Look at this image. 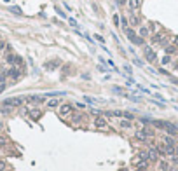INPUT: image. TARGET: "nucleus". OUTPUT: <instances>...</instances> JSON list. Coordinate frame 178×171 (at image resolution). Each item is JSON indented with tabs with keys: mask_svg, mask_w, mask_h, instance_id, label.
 <instances>
[{
	"mask_svg": "<svg viewBox=\"0 0 178 171\" xmlns=\"http://www.w3.org/2000/svg\"><path fill=\"white\" fill-rule=\"evenodd\" d=\"M124 32H126L127 38L133 42V44H136V46H145V40H143L140 35H136V32H135V30H131V28H126Z\"/></svg>",
	"mask_w": 178,
	"mask_h": 171,
	"instance_id": "1",
	"label": "nucleus"
},
{
	"mask_svg": "<svg viewBox=\"0 0 178 171\" xmlns=\"http://www.w3.org/2000/svg\"><path fill=\"white\" fill-rule=\"evenodd\" d=\"M72 114H73V105H70V103L59 105V117H70Z\"/></svg>",
	"mask_w": 178,
	"mask_h": 171,
	"instance_id": "2",
	"label": "nucleus"
},
{
	"mask_svg": "<svg viewBox=\"0 0 178 171\" xmlns=\"http://www.w3.org/2000/svg\"><path fill=\"white\" fill-rule=\"evenodd\" d=\"M23 101H25V98H7V100H4V106H21L23 105Z\"/></svg>",
	"mask_w": 178,
	"mask_h": 171,
	"instance_id": "3",
	"label": "nucleus"
},
{
	"mask_svg": "<svg viewBox=\"0 0 178 171\" xmlns=\"http://www.w3.org/2000/svg\"><path fill=\"white\" fill-rule=\"evenodd\" d=\"M107 126H108L107 117H103V115L94 117V127H98V129H103V127H107Z\"/></svg>",
	"mask_w": 178,
	"mask_h": 171,
	"instance_id": "4",
	"label": "nucleus"
},
{
	"mask_svg": "<svg viewBox=\"0 0 178 171\" xmlns=\"http://www.w3.org/2000/svg\"><path fill=\"white\" fill-rule=\"evenodd\" d=\"M143 51H145V58H147V61H155V59H157V54H155L154 53V49H150L148 46H143Z\"/></svg>",
	"mask_w": 178,
	"mask_h": 171,
	"instance_id": "5",
	"label": "nucleus"
},
{
	"mask_svg": "<svg viewBox=\"0 0 178 171\" xmlns=\"http://www.w3.org/2000/svg\"><path fill=\"white\" fill-rule=\"evenodd\" d=\"M148 162H159V154L155 150V147L148 148Z\"/></svg>",
	"mask_w": 178,
	"mask_h": 171,
	"instance_id": "6",
	"label": "nucleus"
},
{
	"mask_svg": "<svg viewBox=\"0 0 178 171\" xmlns=\"http://www.w3.org/2000/svg\"><path fill=\"white\" fill-rule=\"evenodd\" d=\"M164 129H166V133H168L169 136H176V135H178V127H176L175 124H171V122H166Z\"/></svg>",
	"mask_w": 178,
	"mask_h": 171,
	"instance_id": "7",
	"label": "nucleus"
},
{
	"mask_svg": "<svg viewBox=\"0 0 178 171\" xmlns=\"http://www.w3.org/2000/svg\"><path fill=\"white\" fill-rule=\"evenodd\" d=\"M5 73H7V75L12 79V80H18V79L21 77V70H18L16 67H12V68H11V70H7Z\"/></svg>",
	"mask_w": 178,
	"mask_h": 171,
	"instance_id": "8",
	"label": "nucleus"
},
{
	"mask_svg": "<svg viewBox=\"0 0 178 171\" xmlns=\"http://www.w3.org/2000/svg\"><path fill=\"white\" fill-rule=\"evenodd\" d=\"M46 100V96H37V94H30L25 98V101H30V103H42Z\"/></svg>",
	"mask_w": 178,
	"mask_h": 171,
	"instance_id": "9",
	"label": "nucleus"
},
{
	"mask_svg": "<svg viewBox=\"0 0 178 171\" xmlns=\"http://www.w3.org/2000/svg\"><path fill=\"white\" fill-rule=\"evenodd\" d=\"M28 115L32 117V121H38V119L42 117V110H38V108H30V110H28Z\"/></svg>",
	"mask_w": 178,
	"mask_h": 171,
	"instance_id": "10",
	"label": "nucleus"
},
{
	"mask_svg": "<svg viewBox=\"0 0 178 171\" xmlns=\"http://www.w3.org/2000/svg\"><path fill=\"white\" fill-rule=\"evenodd\" d=\"M155 150H157L159 157H166L168 152H166V145L164 143H155Z\"/></svg>",
	"mask_w": 178,
	"mask_h": 171,
	"instance_id": "11",
	"label": "nucleus"
},
{
	"mask_svg": "<svg viewBox=\"0 0 178 171\" xmlns=\"http://www.w3.org/2000/svg\"><path fill=\"white\" fill-rule=\"evenodd\" d=\"M127 5H129V12L133 14V12H136L140 9V0H129Z\"/></svg>",
	"mask_w": 178,
	"mask_h": 171,
	"instance_id": "12",
	"label": "nucleus"
},
{
	"mask_svg": "<svg viewBox=\"0 0 178 171\" xmlns=\"http://www.w3.org/2000/svg\"><path fill=\"white\" fill-rule=\"evenodd\" d=\"M157 168H159V171H169V169H171V168H169V162H168L166 159H159Z\"/></svg>",
	"mask_w": 178,
	"mask_h": 171,
	"instance_id": "13",
	"label": "nucleus"
},
{
	"mask_svg": "<svg viewBox=\"0 0 178 171\" xmlns=\"http://www.w3.org/2000/svg\"><path fill=\"white\" fill-rule=\"evenodd\" d=\"M135 138H136V140H140V141H148V136H147L142 129H138V131L135 133Z\"/></svg>",
	"mask_w": 178,
	"mask_h": 171,
	"instance_id": "14",
	"label": "nucleus"
},
{
	"mask_svg": "<svg viewBox=\"0 0 178 171\" xmlns=\"http://www.w3.org/2000/svg\"><path fill=\"white\" fill-rule=\"evenodd\" d=\"M61 103H59V100L58 98H51L49 101H47V108H56V106H59Z\"/></svg>",
	"mask_w": 178,
	"mask_h": 171,
	"instance_id": "15",
	"label": "nucleus"
},
{
	"mask_svg": "<svg viewBox=\"0 0 178 171\" xmlns=\"http://www.w3.org/2000/svg\"><path fill=\"white\" fill-rule=\"evenodd\" d=\"M162 143H166V145H169V147H175V145H176L175 140H173L169 135H164V136H162Z\"/></svg>",
	"mask_w": 178,
	"mask_h": 171,
	"instance_id": "16",
	"label": "nucleus"
},
{
	"mask_svg": "<svg viewBox=\"0 0 178 171\" xmlns=\"http://www.w3.org/2000/svg\"><path fill=\"white\" fill-rule=\"evenodd\" d=\"M129 25H131V26H138V25H140V19L135 16V12H133L131 18H129Z\"/></svg>",
	"mask_w": 178,
	"mask_h": 171,
	"instance_id": "17",
	"label": "nucleus"
},
{
	"mask_svg": "<svg viewBox=\"0 0 178 171\" xmlns=\"http://www.w3.org/2000/svg\"><path fill=\"white\" fill-rule=\"evenodd\" d=\"M148 35H150V28H148V26H142V28H140V37L145 38V37H148Z\"/></svg>",
	"mask_w": 178,
	"mask_h": 171,
	"instance_id": "18",
	"label": "nucleus"
},
{
	"mask_svg": "<svg viewBox=\"0 0 178 171\" xmlns=\"http://www.w3.org/2000/svg\"><path fill=\"white\" fill-rule=\"evenodd\" d=\"M142 131H143V133H145L148 138H154V135H155V133H154V129H152V127H148V126H145Z\"/></svg>",
	"mask_w": 178,
	"mask_h": 171,
	"instance_id": "19",
	"label": "nucleus"
},
{
	"mask_svg": "<svg viewBox=\"0 0 178 171\" xmlns=\"http://www.w3.org/2000/svg\"><path fill=\"white\" fill-rule=\"evenodd\" d=\"M164 53L169 54V56L175 54V53H176V46H166V47H164Z\"/></svg>",
	"mask_w": 178,
	"mask_h": 171,
	"instance_id": "20",
	"label": "nucleus"
},
{
	"mask_svg": "<svg viewBox=\"0 0 178 171\" xmlns=\"http://www.w3.org/2000/svg\"><path fill=\"white\" fill-rule=\"evenodd\" d=\"M133 124H131V121H127V119H121V127H124V129H129Z\"/></svg>",
	"mask_w": 178,
	"mask_h": 171,
	"instance_id": "21",
	"label": "nucleus"
},
{
	"mask_svg": "<svg viewBox=\"0 0 178 171\" xmlns=\"http://www.w3.org/2000/svg\"><path fill=\"white\" fill-rule=\"evenodd\" d=\"M136 157H138V159H143V161H148V150H142Z\"/></svg>",
	"mask_w": 178,
	"mask_h": 171,
	"instance_id": "22",
	"label": "nucleus"
},
{
	"mask_svg": "<svg viewBox=\"0 0 178 171\" xmlns=\"http://www.w3.org/2000/svg\"><path fill=\"white\" fill-rule=\"evenodd\" d=\"M152 124H154L155 127H159V129H164V126H166V122H164V121H154Z\"/></svg>",
	"mask_w": 178,
	"mask_h": 171,
	"instance_id": "23",
	"label": "nucleus"
},
{
	"mask_svg": "<svg viewBox=\"0 0 178 171\" xmlns=\"http://www.w3.org/2000/svg\"><path fill=\"white\" fill-rule=\"evenodd\" d=\"M72 121H73V124H79V121H82V115L80 114H72Z\"/></svg>",
	"mask_w": 178,
	"mask_h": 171,
	"instance_id": "24",
	"label": "nucleus"
},
{
	"mask_svg": "<svg viewBox=\"0 0 178 171\" xmlns=\"http://www.w3.org/2000/svg\"><path fill=\"white\" fill-rule=\"evenodd\" d=\"M122 117H124V119H127V121H133V119H135V115L129 114V112H124V114H122Z\"/></svg>",
	"mask_w": 178,
	"mask_h": 171,
	"instance_id": "25",
	"label": "nucleus"
},
{
	"mask_svg": "<svg viewBox=\"0 0 178 171\" xmlns=\"http://www.w3.org/2000/svg\"><path fill=\"white\" fill-rule=\"evenodd\" d=\"M121 26H122L124 30H126V28H129V25H127V19H126V18H122V19H121Z\"/></svg>",
	"mask_w": 178,
	"mask_h": 171,
	"instance_id": "26",
	"label": "nucleus"
},
{
	"mask_svg": "<svg viewBox=\"0 0 178 171\" xmlns=\"http://www.w3.org/2000/svg\"><path fill=\"white\" fill-rule=\"evenodd\" d=\"M171 164H173V166H178V156H176V154L171 156Z\"/></svg>",
	"mask_w": 178,
	"mask_h": 171,
	"instance_id": "27",
	"label": "nucleus"
},
{
	"mask_svg": "<svg viewBox=\"0 0 178 171\" xmlns=\"http://www.w3.org/2000/svg\"><path fill=\"white\" fill-rule=\"evenodd\" d=\"M169 61H171V58H169V54H166V56L162 58V61H161V63H162V65H168Z\"/></svg>",
	"mask_w": 178,
	"mask_h": 171,
	"instance_id": "28",
	"label": "nucleus"
},
{
	"mask_svg": "<svg viewBox=\"0 0 178 171\" xmlns=\"http://www.w3.org/2000/svg\"><path fill=\"white\" fill-rule=\"evenodd\" d=\"M11 12H14V14H21V9L16 7V5H12V7H11Z\"/></svg>",
	"mask_w": 178,
	"mask_h": 171,
	"instance_id": "29",
	"label": "nucleus"
},
{
	"mask_svg": "<svg viewBox=\"0 0 178 171\" xmlns=\"http://www.w3.org/2000/svg\"><path fill=\"white\" fill-rule=\"evenodd\" d=\"M114 23H115V25H117V26H121V18H119V16H117V14H115V16H114Z\"/></svg>",
	"mask_w": 178,
	"mask_h": 171,
	"instance_id": "30",
	"label": "nucleus"
},
{
	"mask_svg": "<svg viewBox=\"0 0 178 171\" xmlns=\"http://www.w3.org/2000/svg\"><path fill=\"white\" fill-rule=\"evenodd\" d=\"M0 171H5V161L0 159Z\"/></svg>",
	"mask_w": 178,
	"mask_h": 171,
	"instance_id": "31",
	"label": "nucleus"
},
{
	"mask_svg": "<svg viewBox=\"0 0 178 171\" xmlns=\"http://www.w3.org/2000/svg\"><path fill=\"white\" fill-rule=\"evenodd\" d=\"M122 114L124 112H121V110H114V117H122Z\"/></svg>",
	"mask_w": 178,
	"mask_h": 171,
	"instance_id": "32",
	"label": "nucleus"
},
{
	"mask_svg": "<svg viewBox=\"0 0 178 171\" xmlns=\"http://www.w3.org/2000/svg\"><path fill=\"white\" fill-rule=\"evenodd\" d=\"M5 143H7V140H5V138H4V136H0V147H4V145H5Z\"/></svg>",
	"mask_w": 178,
	"mask_h": 171,
	"instance_id": "33",
	"label": "nucleus"
},
{
	"mask_svg": "<svg viewBox=\"0 0 178 171\" xmlns=\"http://www.w3.org/2000/svg\"><path fill=\"white\" fill-rule=\"evenodd\" d=\"M4 47H5V42H4V40H2V38H0V51H2V49H4Z\"/></svg>",
	"mask_w": 178,
	"mask_h": 171,
	"instance_id": "34",
	"label": "nucleus"
},
{
	"mask_svg": "<svg viewBox=\"0 0 178 171\" xmlns=\"http://www.w3.org/2000/svg\"><path fill=\"white\" fill-rule=\"evenodd\" d=\"M5 89V82H0V93H2Z\"/></svg>",
	"mask_w": 178,
	"mask_h": 171,
	"instance_id": "35",
	"label": "nucleus"
},
{
	"mask_svg": "<svg viewBox=\"0 0 178 171\" xmlns=\"http://www.w3.org/2000/svg\"><path fill=\"white\" fill-rule=\"evenodd\" d=\"M77 108H80V110H82V108H86V105H84V103H77Z\"/></svg>",
	"mask_w": 178,
	"mask_h": 171,
	"instance_id": "36",
	"label": "nucleus"
},
{
	"mask_svg": "<svg viewBox=\"0 0 178 171\" xmlns=\"http://www.w3.org/2000/svg\"><path fill=\"white\" fill-rule=\"evenodd\" d=\"M173 44H175V46H178V35H176V37L173 38Z\"/></svg>",
	"mask_w": 178,
	"mask_h": 171,
	"instance_id": "37",
	"label": "nucleus"
},
{
	"mask_svg": "<svg viewBox=\"0 0 178 171\" xmlns=\"http://www.w3.org/2000/svg\"><path fill=\"white\" fill-rule=\"evenodd\" d=\"M175 154H176V156H178V143H176V145H175Z\"/></svg>",
	"mask_w": 178,
	"mask_h": 171,
	"instance_id": "38",
	"label": "nucleus"
},
{
	"mask_svg": "<svg viewBox=\"0 0 178 171\" xmlns=\"http://www.w3.org/2000/svg\"><path fill=\"white\" fill-rule=\"evenodd\" d=\"M4 129V122H0V131H2Z\"/></svg>",
	"mask_w": 178,
	"mask_h": 171,
	"instance_id": "39",
	"label": "nucleus"
},
{
	"mask_svg": "<svg viewBox=\"0 0 178 171\" xmlns=\"http://www.w3.org/2000/svg\"><path fill=\"white\" fill-rule=\"evenodd\" d=\"M4 2H9V0H4Z\"/></svg>",
	"mask_w": 178,
	"mask_h": 171,
	"instance_id": "40",
	"label": "nucleus"
}]
</instances>
